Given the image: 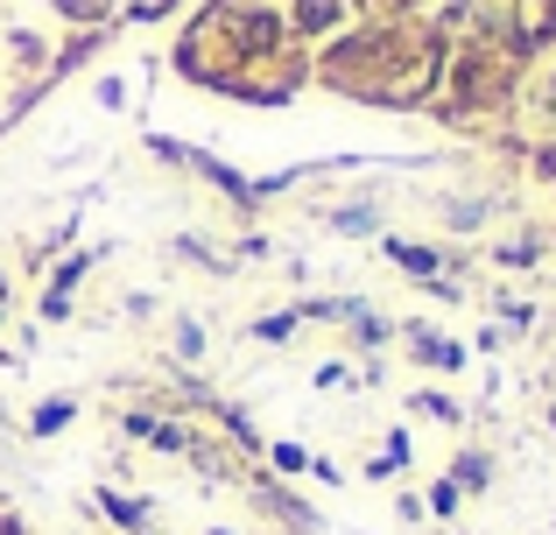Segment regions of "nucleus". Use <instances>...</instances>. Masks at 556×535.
<instances>
[{"label": "nucleus", "mask_w": 556, "mask_h": 535, "mask_svg": "<svg viewBox=\"0 0 556 535\" xmlns=\"http://www.w3.org/2000/svg\"><path fill=\"white\" fill-rule=\"evenodd\" d=\"M212 535H240V528H212Z\"/></svg>", "instance_id": "c756f323"}, {"label": "nucleus", "mask_w": 556, "mask_h": 535, "mask_svg": "<svg viewBox=\"0 0 556 535\" xmlns=\"http://www.w3.org/2000/svg\"><path fill=\"white\" fill-rule=\"evenodd\" d=\"M458 508H465V494H458V480H451V472H444V480H437L430 494H422V514H437V522H451V514H458Z\"/></svg>", "instance_id": "412c9836"}, {"label": "nucleus", "mask_w": 556, "mask_h": 535, "mask_svg": "<svg viewBox=\"0 0 556 535\" xmlns=\"http://www.w3.org/2000/svg\"><path fill=\"white\" fill-rule=\"evenodd\" d=\"M317 387H325V395H345V387H353V367H345V359H325V367H317Z\"/></svg>", "instance_id": "393cba45"}, {"label": "nucleus", "mask_w": 556, "mask_h": 535, "mask_svg": "<svg viewBox=\"0 0 556 535\" xmlns=\"http://www.w3.org/2000/svg\"><path fill=\"white\" fill-rule=\"evenodd\" d=\"M408 416H430V423H465L458 395H444V387H416V395H408Z\"/></svg>", "instance_id": "6ab92c4d"}, {"label": "nucleus", "mask_w": 556, "mask_h": 535, "mask_svg": "<svg viewBox=\"0 0 556 535\" xmlns=\"http://www.w3.org/2000/svg\"><path fill=\"white\" fill-rule=\"evenodd\" d=\"M92 508L106 514V522L121 528V535H149V528H155V508H149L141 494H121V486H99V494H92Z\"/></svg>", "instance_id": "9d476101"}, {"label": "nucleus", "mask_w": 556, "mask_h": 535, "mask_svg": "<svg viewBox=\"0 0 556 535\" xmlns=\"http://www.w3.org/2000/svg\"><path fill=\"white\" fill-rule=\"evenodd\" d=\"M451 480H458V494H493V458L479 451V444H465V451L451 458Z\"/></svg>", "instance_id": "ddd939ff"}, {"label": "nucleus", "mask_w": 556, "mask_h": 535, "mask_svg": "<svg viewBox=\"0 0 556 535\" xmlns=\"http://www.w3.org/2000/svg\"><path fill=\"white\" fill-rule=\"evenodd\" d=\"M141 149H149L155 163H177V169H190V177H204V183H212V191L232 205V219H254V212H261V198H254V177H240L232 163H218L212 149H190V141H177V135H155V127L141 135Z\"/></svg>", "instance_id": "f03ea898"}, {"label": "nucleus", "mask_w": 556, "mask_h": 535, "mask_svg": "<svg viewBox=\"0 0 556 535\" xmlns=\"http://www.w3.org/2000/svg\"><path fill=\"white\" fill-rule=\"evenodd\" d=\"M92 92H99V106H106V113H127V78H121V71H99Z\"/></svg>", "instance_id": "b1692460"}, {"label": "nucleus", "mask_w": 556, "mask_h": 535, "mask_svg": "<svg viewBox=\"0 0 556 535\" xmlns=\"http://www.w3.org/2000/svg\"><path fill=\"white\" fill-rule=\"evenodd\" d=\"M380 254H388V262L402 268V275H408L416 289H430V296H444V303H458V296H465V289H458V282L444 275V254H437V247H422V240L380 233Z\"/></svg>", "instance_id": "20e7f679"}, {"label": "nucleus", "mask_w": 556, "mask_h": 535, "mask_svg": "<svg viewBox=\"0 0 556 535\" xmlns=\"http://www.w3.org/2000/svg\"><path fill=\"white\" fill-rule=\"evenodd\" d=\"M99 262H106V247H71L64 262L50 268V282H42V296H36V317H42V324H64L71 303H78V282H85Z\"/></svg>", "instance_id": "39448f33"}, {"label": "nucleus", "mask_w": 556, "mask_h": 535, "mask_svg": "<svg viewBox=\"0 0 556 535\" xmlns=\"http://www.w3.org/2000/svg\"><path fill=\"white\" fill-rule=\"evenodd\" d=\"M261 458H268L275 472H311V458H317V451H303V444H268Z\"/></svg>", "instance_id": "5701e85b"}, {"label": "nucleus", "mask_w": 556, "mask_h": 535, "mask_svg": "<svg viewBox=\"0 0 556 535\" xmlns=\"http://www.w3.org/2000/svg\"><path fill=\"white\" fill-rule=\"evenodd\" d=\"M543 106H549V120H556V71L543 78Z\"/></svg>", "instance_id": "c85d7f7f"}, {"label": "nucleus", "mask_w": 556, "mask_h": 535, "mask_svg": "<svg viewBox=\"0 0 556 535\" xmlns=\"http://www.w3.org/2000/svg\"><path fill=\"white\" fill-rule=\"evenodd\" d=\"M493 310H501L507 324H529V317H535V310H529V303H521V296H501V303H493Z\"/></svg>", "instance_id": "bb28decb"}, {"label": "nucleus", "mask_w": 556, "mask_h": 535, "mask_svg": "<svg viewBox=\"0 0 556 535\" xmlns=\"http://www.w3.org/2000/svg\"><path fill=\"white\" fill-rule=\"evenodd\" d=\"M169 353H177L184 367H198V359H204V324H198V317H184V324H177V339H169Z\"/></svg>", "instance_id": "4be33fe9"}, {"label": "nucleus", "mask_w": 556, "mask_h": 535, "mask_svg": "<svg viewBox=\"0 0 556 535\" xmlns=\"http://www.w3.org/2000/svg\"><path fill=\"white\" fill-rule=\"evenodd\" d=\"M408 458H416L408 430H388V451H374V458H367V480H374V486H380V480H402V472H408Z\"/></svg>", "instance_id": "dca6fc26"}, {"label": "nucleus", "mask_w": 556, "mask_h": 535, "mask_svg": "<svg viewBox=\"0 0 556 535\" xmlns=\"http://www.w3.org/2000/svg\"><path fill=\"white\" fill-rule=\"evenodd\" d=\"M325 233H339V240H380V205H331L325 212Z\"/></svg>", "instance_id": "f8f14e48"}, {"label": "nucleus", "mask_w": 556, "mask_h": 535, "mask_svg": "<svg viewBox=\"0 0 556 535\" xmlns=\"http://www.w3.org/2000/svg\"><path fill=\"white\" fill-rule=\"evenodd\" d=\"M486 42H501L515 64H535L543 50H556V0H507Z\"/></svg>", "instance_id": "7ed1b4c3"}, {"label": "nucleus", "mask_w": 556, "mask_h": 535, "mask_svg": "<svg viewBox=\"0 0 556 535\" xmlns=\"http://www.w3.org/2000/svg\"><path fill=\"white\" fill-rule=\"evenodd\" d=\"M543 254H549V240L521 233V240H501V247H493V262H501V268H535Z\"/></svg>", "instance_id": "aec40b11"}, {"label": "nucleus", "mask_w": 556, "mask_h": 535, "mask_svg": "<svg viewBox=\"0 0 556 535\" xmlns=\"http://www.w3.org/2000/svg\"><path fill=\"white\" fill-rule=\"evenodd\" d=\"M204 416H212V423H218V430H226V437H232V451H240V458H261V451H268V437H261V430H254V416H247L240 402H212V409H204Z\"/></svg>", "instance_id": "9b49d317"}, {"label": "nucleus", "mask_w": 556, "mask_h": 535, "mask_svg": "<svg viewBox=\"0 0 556 535\" xmlns=\"http://www.w3.org/2000/svg\"><path fill=\"white\" fill-rule=\"evenodd\" d=\"M296 331H303V310L289 303V310H261L254 324H247V339H254V345H289Z\"/></svg>", "instance_id": "2eb2a0df"}, {"label": "nucleus", "mask_w": 556, "mask_h": 535, "mask_svg": "<svg viewBox=\"0 0 556 535\" xmlns=\"http://www.w3.org/2000/svg\"><path fill=\"white\" fill-rule=\"evenodd\" d=\"M71 423H78V402L71 395H50V402L28 409V437H56V430H71Z\"/></svg>", "instance_id": "f3484780"}, {"label": "nucleus", "mask_w": 556, "mask_h": 535, "mask_svg": "<svg viewBox=\"0 0 556 535\" xmlns=\"http://www.w3.org/2000/svg\"><path fill=\"white\" fill-rule=\"evenodd\" d=\"M402 345H408L416 367H437V373H458L465 367V345L458 339H437L430 324H402Z\"/></svg>", "instance_id": "1a4fd4ad"}, {"label": "nucleus", "mask_w": 556, "mask_h": 535, "mask_svg": "<svg viewBox=\"0 0 556 535\" xmlns=\"http://www.w3.org/2000/svg\"><path fill=\"white\" fill-rule=\"evenodd\" d=\"M254 508L268 514V522H282L289 535H317V508H303V500L289 494L282 480H268V472H261V480H254Z\"/></svg>", "instance_id": "6e6552de"}, {"label": "nucleus", "mask_w": 556, "mask_h": 535, "mask_svg": "<svg viewBox=\"0 0 556 535\" xmlns=\"http://www.w3.org/2000/svg\"><path fill=\"white\" fill-rule=\"evenodd\" d=\"M353 28V0H289V36L296 42H331Z\"/></svg>", "instance_id": "0eeeda50"}, {"label": "nucleus", "mask_w": 556, "mask_h": 535, "mask_svg": "<svg viewBox=\"0 0 556 535\" xmlns=\"http://www.w3.org/2000/svg\"><path fill=\"white\" fill-rule=\"evenodd\" d=\"M529 177H535V183H549V191H556V141H543V149L529 155Z\"/></svg>", "instance_id": "a878e982"}, {"label": "nucleus", "mask_w": 556, "mask_h": 535, "mask_svg": "<svg viewBox=\"0 0 556 535\" xmlns=\"http://www.w3.org/2000/svg\"><path fill=\"white\" fill-rule=\"evenodd\" d=\"M515 78H521V64L501 50V42L465 36L458 50H451L444 92H437L430 113H444V120H486V113H507L515 106Z\"/></svg>", "instance_id": "f257e3e1"}, {"label": "nucleus", "mask_w": 556, "mask_h": 535, "mask_svg": "<svg viewBox=\"0 0 556 535\" xmlns=\"http://www.w3.org/2000/svg\"><path fill=\"white\" fill-rule=\"evenodd\" d=\"M0 535H28V522H22V514H8V508H0Z\"/></svg>", "instance_id": "cd10ccee"}, {"label": "nucleus", "mask_w": 556, "mask_h": 535, "mask_svg": "<svg viewBox=\"0 0 556 535\" xmlns=\"http://www.w3.org/2000/svg\"><path fill=\"white\" fill-rule=\"evenodd\" d=\"M56 22L71 28H113V14H121V0H50Z\"/></svg>", "instance_id": "4468645a"}, {"label": "nucleus", "mask_w": 556, "mask_h": 535, "mask_svg": "<svg viewBox=\"0 0 556 535\" xmlns=\"http://www.w3.org/2000/svg\"><path fill=\"white\" fill-rule=\"evenodd\" d=\"M121 430H127V437H141L149 451H163V458H184L190 444H198V430H190L177 409H127Z\"/></svg>", "instance_id": "423d86ee"}, {"label": "nucleus", "mask_w": 556, "mask_h": 535, "mask_svg": "<svg viewBox=\"0 0 556 535\" xmlns=\"http://www.w3.org/2000/svg\"><path fill=\"white\" fill-rule=\"evenodd\" d=\"M394 331H402V324H394V317H380V310H359L345 339H353V353H380V345H388Z\"/></svg>", "instance_id": "a211bd4d"}]
</instances>
